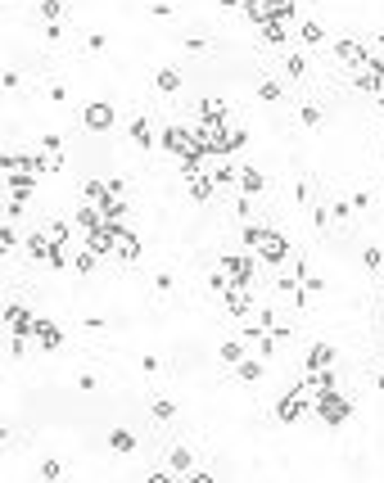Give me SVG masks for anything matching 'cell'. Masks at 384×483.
<instances>
[{"label": "cell", "instance_id": "44", "mask_svg": "<svg viewBox=\"0 0 384 483\" xmlns=\"http://www.w3.org/2000/svg\"><path fill=\"white\" fill-rule=\"evenodd\" d=\"M45 95H50V104H64V99H68V91H64V86H59V82H55V86L45 91Z\"/></svg>", "mask_w": 384, "mask_h": 483}, {"label": "cell", "instance_id": "29", "mask_svg": "<svg viewBox=\"0 0 384 483\" xmlns=\"http://www.w3.org/2000/svg\"><path fill=\"white\" fill-rule=\"evenodd\" d=\"M59 14H64V0H41V19L45 23H59Z\"/></svg>", "mask_w": 384, "mask_h": 483}, {"label": "cell", "instance_id": "16", "mask_svg": "<svg viewBox=\"0 0 384 483\" xmlns=\"http://www.w3.org/2000/svg\"><path fill=\"white\" fill-rule=\"evenodd\" d=\"M32 190H36V172H14L10 176V194L14 199H27Z\"/></svg>", "mask_w": 384, "mask_h": 483}, {"label": "cell", "instance_id": "40", "mask_svg": "<svg viewBox=\"0 0 384 483\" xmlns=\"http://www.w3.org/2000/svg\"><path fill=\"white\" fill-rule=\"evenodd\" d=\"M41 479H64V465H59V461H45L41 465Z\"/></svg>", "mask_w": 384, "mask_h": 483}, {"label": "cell", "instance_id": "34", "mask_svg": "<svg viewBox=\"0 0 384 483\" xmlns=\"http://www.w3.org/2000/svg\"><path fill=\"white\" fill-rule=\"evenodd\" d=\"M276 348H280V339H276V334L267 330L263 339H258V353H263V357H276Z\"/></svg>", "mask_w": 384, "mask_h": 483}, {"label": "cell", "instance_id": "36", "mask_svg": "<svg viewBox=\"0 0 384 483\" xmlns=\"http://www.w3.org/2000/svg\"><path fill=\"white\" fill-rule=\"evenodd\" d=\"M104 45H109V36H104V32H91L86 36V50L91 54H104Z\"/></svg>", "mask_w": 384, "mask_h": 483}, {"label": "cell", "instance_id": "13", "mask_svg": "<svg viewBox=\"0 0 384 483\" xmlns=\"http://www.w3.org/2000/svg\"><path fill=\"white\" fill-rule=\"evenodd\" d=\"M230 375L244 379V384H258V379H263V357H244L240 366H230Z\"/></svg>", "mask_w": 384, "mask_h": 483}, {"label": "cell", "instance_id": "39", "mask_svg": "<svg viewBox=\"0 0 384 483\" xmlns=\"http://www.w3.org/2000/svg\"><path fill=\"white\" fill-rule=\"evenodd\" d=\"M41 150H55V154H64V136H59V131H50V136L41 140Z\"/></svg>", "mask_w": 384, "mask_h": 483}, {"label": "cell", "instance_id": "33", "mask_svg": "<svg viewBox=\"0 0 384 483\" xmlns=\"http://www.w3.org/2000/svg\"><path fill=\"white\" fill-rule=\"evenodd\" d=\"M285 73L289 77H303L307 73V59H303V54H289V59H285Z\"/></svg>", "mask_w": 384, "mask_h": 483}, {"label": "cell", "instance_id": "43", "mask_svg": "<svg viewBox=\"0 0 384 483\" xmlns=\"http://www.w3.org/2000/svg\"><path fill=\"white\" fill-rule=\"evenodd\" d=\"M312 226H321V231H326V226H330V208H312Z\"/></svg>", "mask_w": 384, "mask_h": 483}, {"label": "cell", "instance_id": "21", "mask_svg": "<svg viewBox=\"0 0 384 483\" xmlns=\"http://www.w3.org/2000/svg\"><path fill=\"white\" fill-rule=\"evenodd\" d=\"M104 199H109V185H104V181H86L77 204H104Z\"/></svg>", "mask_w": 384, "mask_h": 483}, {"label": "cell", "instance_id": "47", "mask_svg": "<svg viewBox=\"0 0 384 483\" xmlns=\"http://www.w3.org/2000/svg\"><path fill=\"white\" fill-rule=\"evenodd\" d=\"M375 384H380V388H384V366H380V375H375Z\"/></svg>", "mask_w": 384, "mask_h": 483}, {"label": "cell", "instance_id": "18", "mask_svg": "<svg viewBox=\"0 0 384 483\" xmlns=\"http://www.w3.org/2000/svg\"><path fill=\"white\" fill-rule=\"evenodd\" d=\"M132 140L141 145V150H154V131H149V122H145V113L132 118Z\"/></svg>", "mask_w": 384, "mask_h": 483}, {"label": "cell", "instance_id": "19", "mask_svg": "<svg viewBox=\"0 0 384 483\" xmlns=\"http://www.w3.org/2000/svg\"><path fill=\"white\" fill-rule=\"evenodd\" d=\"M303 366H335V348L330 344H312L303 357Z\"/></svg>", "mask_w": 384, "mask_h": 483}, {"label": "cell", "instance_id": "10", "mask_svg": "<svg viewBox=\"0 0 384 483\" xmlns=\"http://www.w3.org/2000/svg\"><path fill=\"white\" fill-rule=\"evenodd\" d=\"M190 199H195V204H208V199H213V194H217V181H213V176L208 172H199V176H190Z\"/></svg>", "mask_w": 384, "mask_h": 483}, {"label": "cell", "instance_id": "3", "mask_svg": "<svg viewBox=\"0 0 384 483\" xmlns=\"http://www.w3.org/2000/svg\"><path fill=\"white\" fill-rule=\"evenodd\" d=\"M307 411H312V393H307L303 384L289 388V393L276 402V420H280V425H294V420H303Z\"/></svg>", "mask_w": 384, "mask_h": 483}, {"label": "cell", "instance_id": "32", "mask_svg": "<svg viewBox=\"0 0 384 483\" xmlns=\"http://www.w3.org/2000/svg\"><path fill=\"white\" fill-rule=\"evenodd\" d=\"M14 244H19V235H14V222H5V226H0V248H5V258H10Z\"/></svg>", "mask_w": 384, "mask_h": 483}, {"label": "cell", "instance_id": "4", "mask_svg": "<svg viewBox=\"0 0 384 483\" xmlns=\"http://www.w3.org/2000/svg\"><path fill=\"white\" fill-rule=\"evenodd\" d=\"M335 59L352 73H362V68H371V41H335Z\"/></svg>", "mask_w": 384, "mask_h": 483}, {"label": "cell", "instance_id": "26", "mask_svg": "<svg viewBox=\"0 0 384 483\" xmlns=\"http://www.w3.org/2000/svg\"><path fill=\"white\" fill-rule=\"evenodd\" d=\"M258 99H267V104H276V99H280V82H272V77H263V82H258Z\"/></svg>", "mask_w": 384, "mask_h": 483}, {"label": "cell", "instance_id": "31", "mask_svg": "<svg viewBox=\"0 0 384 483\" xmlns=\"http://www.w3.org/2000/svg\"><path fill=\"white\" fill-rule=\"evenodd\" d=\"M154 420H163V425H167V420H176V402H154Z\"/></svg>", "mask_w": 384, "mask_h": 483}, {"label": "cell", "instance_id": "17", "mask_svg": "<svg viewBox=\"0 0 384 483\" xmlns=\"http://www.w3.org/2000/svg\"><path fill=\"white\" fill-rule=\"evenodd\" d=\"M109 447L118 451V456H132V451H136V434L132 429H113L109 434Z\"/></svg>", "mask_w": 384, "mask_h": 483}, {"label": "cell", "instance_id": "23", "mask_svg": "<svg viewBox=\"0 0 384 483\" xmlns=\"http://www.w3.org/2000/svg\"><path fill=\"white\" fill-rule=\"evenodd\" d=\"M95 262H99V253H95V248H86V244H82V253H73V271H77V276L95 271Z\"/></svg>", "mask_w": 384, "mask_h": 483}, {"label": "cell", "instance_id": "15", "mask_svg": "<svg viewBox=\"0 0 384 483\" xmlns=\"http://www.w3.org/2000/svg\"><path fill=\"white\" fill-rule=\"evenodd\" d=\"M167 470L186 479V474L195 470V456H190V447H172V456H167Z\"/></svg>", "mask_w": 384, "mask_h": 483}, {"label": "cell", "instance_id": "25", "mask_svg": "<svg viewBox=\"0 0 384 483\" xmlns=\"http://www.w3.org/2000/svg\"><path fill=\"white\" fill-rule=\"evenodd\" d=\"M195 108H199V118H226V104H221L217 95H204Z\"/></svg>", "mask_w": 384, "mask_h": 483}, {"label": "cell", "instance_id": "20", "mask_svg": "<svg viewBox=\"0 0 384 483\" xmlns=\"http://www.w3.org/2000/svg\"><path fill=\"white\" fill-rule=\"evenodd\" d=\"M154 86L163 91V95H176V91H181V73H176V68H158V77H154Z\"/></svg>", "mask_w": 384, "mask_h": 483}, {"label": "cell", "instance_id": "22", "mask_svg": "<svg viewBox=\"0 0 384 483\" xmlns=\"http://www.w3.org/2000/svg\"><path fill=\"white\" fill-rule=\"evenodd\" d=\"M298 41H303V45H317V41H326V32H321V23H317V19H303V23H298Z\"/></svg>", "mask_w": 384, "mask_h": 483}, {"label": "cell", "instance_id": "30", "mask_svg": "<svg viewBox=\"0 0 384 483\" xmlns=\"http://www.w3.org/2000/svg\"><path fill=\"white\" fill-rule=\"evenodd\" d=\"M352 213H357V208H352V199H335V208H330V217H335V222H348Z\"/></svg>", "mask_w": 384, "mask_h": 483}, {"label": "cell", "instance_id": "48", "mask_svg": "<svg viewBox=\"0 0 384 483\" xmlns=\"http://www.w3.org/2000/svg\"><path fill=\"white\" fill-rule=\"evenodd\" d=\"M375 104H380V108H384V91H380V95H375Z\"/></svg>", "mask_w": 384, "mask_h": 483}, {"label": "cell", "instance_id": "14", "mask_svg": "<svg viewBox=\"0 0 384 483\" xmlns=\"http://www.w3.org/2000/svg\"><path fill=\"white\" fill-rule=\"evenodd\" d=\"M258 32H263V41H267V45H285V41H289V23H280V19H267L263 27H258Z\"/></svg>", "mask_w": 384, "mask_h": 483}, {"label": "cell", "instance_id": "5", "mask_svg": "<svg viewBox=\"0 0 384 483\" xmlns=\"http://www.w3.org/2000/svg\"><path fill=\"white\" fill-rule=\"evenodd\" d=\"M113 122H118V108L104 104V99H95V104L82 108V127H86V131H109Z\"/></svg>", "mask_w": 384, "mask_h": 483}, {"label": "cell", "instance_id": "9", "mask_svg": "<svg viewBox=\"0 0 384 483\" xmlns=\"http://www.w3.org/2000/svg\"><path fill=\"white\" fill-rule=\"evenodd\" d=\"M32 339H36L41 353H59V348H64V330H59L55 321H36L32 325Z\"/></svg>", "mask_w": 384, "mask_h": 483}, {"label": "cell", "instance_id": "28", "mask_svg": "<svg viewBox=\"0 0 384 483\" xmlns=\"http://www.w3.org/2000/svg\"><path fill=\"white\" fill-rule=\"evenodd\" d=\"M298 122L317 131V127H321V108H317V104H303V108H298Z\"/></svg>", "mask_w": 384, "mask_h": 483}, {"label": "cell", "instance_id": "24", "mask_svg": "<svg viewBox=\"0 0 384 483\" xmlns=\"http://www.w3.org/2000/svg\"><path fill=\"white\" fill-rule=\"evenodd\" d=\"M41 231H45V239H50V244L68 248V235H73V231H68V222H45Z\"/></svg>", "mask_w": 384, "mask_h": 483}, {"label": "cell", "instance_id": "7", "mask_svg": "<svg viewBox=\"0 0 384 483\" xmlns=\"http://www.w3.org/2000/svg\"><path fill=\"white\" fill-rule=\"evenodd\" d=\"M113 258H122V262L141 258V235H136L132 226H118V235H113Z\"/></svg>", "mask_w": 384, "mask_h": 483}, {"label": "cell", "instance_id": "2", "mask_svg": "<svg viewBox=\"0 0 384 483\" xmlns=\"http://www.w3.org/2000/svg\"><path fill=\"white\" fill-rule=\"evenodd\" d=\"M312 411H317L321 420H326L330 429H339V425H348V416H352V402L335 388V393H321L317 402H312Z\"/></svg>", "mask_w": 384, "mask_h": 483}, {"label": "cell", "instance_id": "1", "mask_svg": "<svg viewBox=\"0 0 384 483\" xmlns=\"http://www.w3.org/2000/svg\"><path fill=\"white\" fill-rule=\"evenodd\" d=\"M244 244H249V253H258L267 267H280V262L294 258V253H289V244H285V235H280V231H272V226H258V222L244 226Z\"/></svg>", "mask_w": 384, "mask_h": 483}, {"label": "cell", "instance_id": "35", "mask_svg": "<svg viewBox=\"0 0 384 483\" xmlns=\"http://www.w3.org/2000/svg\"><path fill=\"white\" fill-rule=\"evenodd\" d=\"M380 258H384V253H380L375 244H371V248H362V267H366V271H375V267H380Z\"/></svg>", "mask_w": 384, "mask_h": 483}, {"label": "cell", "instance_id": "49", "mask_svg": "<svg viewBox=\"0 0 384 483\" xmlns=\"http://www.w3.org/2000/svg\"><path fill=\"white\" fill-rule=\"evenodd\" d=\"M380 366H384V357H380Z\"/></svg>", "mask_w": 384, "mask_h": 483}, {"label": "cell", "instance_id": "46", "mask_svg": "<svg viewBox=\"0 0 384 483\" xmlns=\"http://www.w3.org/2000/svg\"><path fill=\"white\" fill-rule=\"evenodd\" d=\"M352 208H357V213H362V208H371V194L357 190V194H352Z\"/></svg>", "mask_w": 384, "mask_h": 483}, {"label": "cell", "instance_id": "41", "mask_svg": "<svg viewBox=\"0 0 384 483\" xmlns=\"http://www.w3.org/2000/svg\"><path fill=\"white\" fill-rule=\"evenodd\" d=\"M154 290H158V294H172V276H167V271H158V276H154Z\"/></svg>", "mask_w": 384, "mask_h": 483}, {"label": "cell", "instance_id": "12", "mask_svg": "<svg viewBox=\"0 0 384 483\" xmlns=\"http://www.w3.org/2000/svg\"><path fill=\"white\" fill-rule=\"evenodd\" d=\"M235 190L253 199V194H263V190H267V176L258 172V167H240V185H235Z\"/></svg>", "mask_w": 384, "mask_h": 483}, {"label": "cell", "instance_id": "27", "mask_svg": "<svg viewBox=\"0 0 384 483\" xmlns=\"http://www.w3.org/2000/svg\"><path fill=\"white\" fill-rule=\"evenodd\" d=\"M244 140H249V136H244V127H226V145H221V150L235 154V150H244Z\"/></svg>", "mask_w": 384, "mask_h": 483}, {"label": "cell", "instance_id": "11", "mask_svg": "<svg viewBox=\"0 0 384 483\" xmlns=\"http://www.w3.org/2000/svg\"><path fill=\"white\" fill-rule=\"evenodd\" d=\"M244 344H249V339L240 334V339H226V344L217 348V357H221V366H226V370H230V366H240L244 357H249V353H244Z\"/></svg>", "mask_w": 384, "mask_h": 483}, {"label": "cell", "instance_id": "45", "mask_svg": "<svg viewBox=\"0 0 384 483\" xmlns=\"http://www.w3.org/2000/svg\"><path fill=\"white\" fill-rule=\"evenodd\" d=\"M141 370H145V375H154V370H158V357L145 353V357H141Z\"/></svg>", "mask_w": 384, "mask_h": 483}, {"label": "cell", "instance_id": "8", "mask_svg": "<svg viewBox=\"0 0 384 483\" xmlns=\"http://www.w3.org/2000/svg\"><path fill=\"white\" fill-rule=\"evenodd\" d=\"M32 325H36V316L23 307V303H10V307H5V330L10 334H27V339H32Z\"/></svg>", "mask_w": 384, "mask_h": 483}, {"label": "cell", "instance_id": "42", "mask_svg": "<svg viewBox=\"0 0 384 483\" xmlns=\"http://www.w3.org/2000/svg\"><path fill=\"white\" fill-rule=\"evenodd\" d=\"M303 290H307V294H321L326 285H321V276H312V271H307V276H303Z\"/></svg>", "mask_w": 384, "mask_h": 483}, {"label": "cell", "instance_id": "38", "mask_svg": "<svg viewBox=\"0 0 384 483\" xmlns=\"http://www.w3.org/2000/svg\"><path fill=\"white\" fill-rule=\"evenodd\" d=\"M0 86H5V95H10V91H19V73H14V68H5V73H0Z\"/></svg>", "mask_w": 384, "mask_h": 483}, {"label": "cell", "instance_id": "37", "mask_svg": "<svg viewBox=\"0 0 384 483\" xmlns=\"http://www.w3.org/2000/svg\"><path fill=\"white\" fill-rule=\"evenodd\" d=\"M235 217H244V222L253 217V199H249V194H240V199H235Z\"/></svg>", "mask_w": 384, "mask_h": 483}, {"label": "cell", "instance_id": "6", "mask_svg": "<svg viewBox=\"0 0 384 483\" xmlns=\"http://www.w3.org/2000/svg\"><path fill=\"white\" fill-rule=\"evenodd\" d=\"M163 150H172L176 158L195 154V150H199V145H195V131H190V127H167V131H163Z\"/></svg>", "mask_w": 384, "mask_h": 483}]
</instances>
